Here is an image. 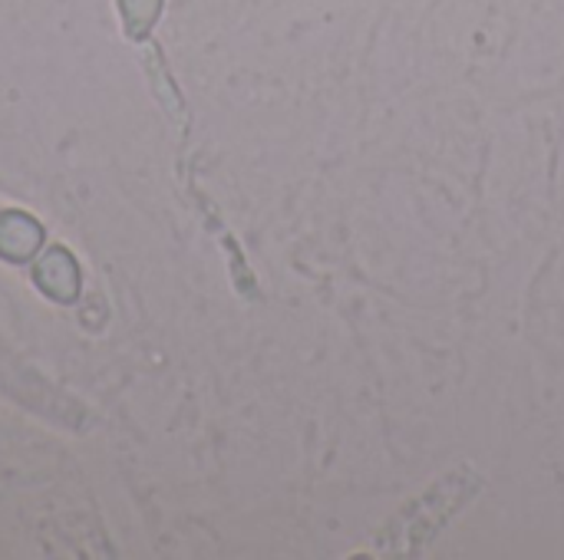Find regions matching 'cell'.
<instances>
[{
  "mask_svg": "<svg viewBox=\"0 0 564 560\" xmlns=\"http://www.w3.org/2000/svg\"><path fill=\"white\" fill-rule=\"evenodd\" d=\"M30 281L36 284V290L43 297H50L53 304H63V307H73L83 294V271L63 244H50L33 257Z\"/></svg>",
  "mask_w": 564,
  "mask_h": 560,
  "instance_id": "obj_1",
  "label": "cell"
},
{
  "mask_svg": "<svg viewBox=\"0 0 564 560\" xmlns=\"http://www.w3.org/2000/svg\"><path fill=\"white\" fill-rule=\"evenodd\" d=\"M46 231L43 224L17 208L0 211V261L7 264H30L43 251Z\"/></svg>",
  "mask_w": 564,
  "mask_h": 560,
  "instance_id": "obj_2",
  "label": "cell"
},
{
  "mask_svg": "<svg viewBox=\"0 0 564 560\" xmlns=\"http://www.w3.org/2000/svg\"><path fill=\"white\" fill-rule=\"evenodd\" d=\"M119 13L129 40H145L162 13V0H119Z\"/></svg>",
  "mask_w": 564,
  "mask_h": 560,
  "instance_id": "obj_3",
  "label": "cell"
}]
</instances>
